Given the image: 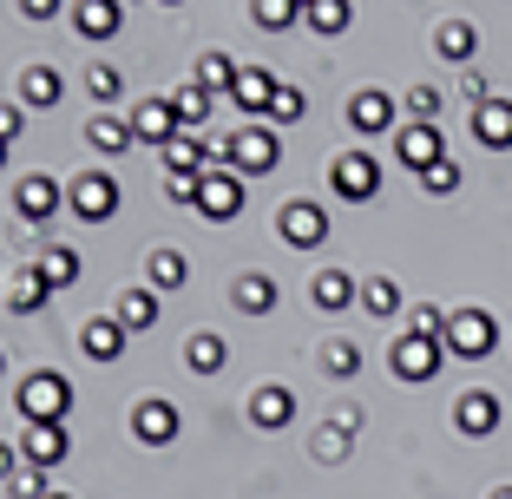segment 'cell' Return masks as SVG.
Masks as SVG:
<instances>
[{"mask_svg":"<svg viewBox=\"0 0 512 499\" xmlns=\"http://www.w3.org/2000/svg\"><path fill=\"white\" fill-rule=\"evenodd\" d=\"M224 165L237 171V178H263V171L283 165V132H276L270 119H243L237 132L224 138Z\"/></svg>","mask_w":512,"mask_h":499,"instance_id":"6da1fadb","label":"cell"},{"mask_svg":"<svg viewBox=\"0 0 512 499\" xmlns=\"http://www.w3.org/2000/svg\"><path fill=\"white\" fill-rule=\"evenodd\" d=\"M243 184H250V178H237V171L211 152V165H204V191H197V217H204V224H230V217H243V197H250Z\"/></svg>","mask_w":512,"mask_h":499,"instance_id":"7a4b0ae2","label":"cell"},{"mask_svg":"<svg viewBox=\"0 0 512 499\" xmlns=\"http://www.w3.org/2000/svg\"><path fill=\"white\" fill-rule=\"evenodd\" d=\"M329 191L342 197V204H375L381 197V158L375 152H342V158H329Z\"/></svg>","mask_w":512,"mask_h":499,"instance_id":"3957f363","label":"cell"},{"mask_svg":"<svg viewBox=\"0 0 512 499\" xmlns=\"http://www.w3.org/2000/svg\"><path fill=\"white\" fill-rule=\"evenodd\" d=\"M20 414H27V427H40V421H66V414H73V381L53 375V368L27 375V381H20Z\"/></svg>","mask_w":512,"mask_h":499,"instance_id":"277c9868","label":"cell"},{"mask_svg":"<svg viewBox=\"0 0 512 499\" xmlns=\"http://www.w3.org/2000/svg\"><path fill=\"white\" fill-rule=\"evenodd\" d=\"M493 348H499L493 309H453V316H447V355H460V362H486Z\"/></svg>","mask_w":512,"mask_h":499,"instance_id":"5b68a950","label":"cell"},{"mask_svg":"<svg viewBox=\"0 0 512 499\" xmlns=\"http://www.w3.org/2000/svg\"><path fill=\"white\" fill-rule=\"evenodd\" d=\"M440 362H447V342H434V335H414V329L394 335L388 368H394L401 381H440Z\"/></svg>","mask_w":512,"mask_h":499,"instance_id":"8992f818","label":"cell"},{"mask_svg":"<svg viewBox=\"0 0 512 499\" xmlns=\"http://www.w3.org/2000/svg\"><path fill=\"white\" fill-rule=\"evenodd\" d=\"M276 230H283L289 250H322L329 243V211H322L316 197H289L283 211H276Z\"/></svg>","mask_w":512,"mask_h":499,"instance_id":"52a82bcc","label":"cell"},{"mask_svg":"<svg viewBox=\"0 0 512 499\" xmlns=\"http://www.w3.org/2000/svg\"><path fill=\"white\" fill-rule=\"evenodd\" d=\"M348 125H355V138H381V132H401V99L381 86H362L355 99H348Z\"/></svg>","mask_w":512,"mask_h":499,"instance_id":"ba28073f","label":"cell"},{"mask_svg":"<svg viewBox=\"0 0 512 499\" xmlns=\"http://www.w3.org/2000/svg\"><path fill=\"white\" fill-rule=\"evenodd\" d=\"M66 204H73L79 224H106V217L119 211V178H112V171H79L73 191H66Z\"/></svg>","mask_w":512,"mask_h":499,"instance_id":"9c48e42d","label":"cell"},{"mask_svg":"<svg viewBox=\"0 0 512 499\" xmlns=\"http://www.w3.org/2000/svg\"><path fill=\"white\" fill-rule=\"evenodd\" d=\"M60 204H66V184L53 178V171H27V178L14 184L20 224H53V217H60Z\"/></svg>","mask_w":512,"mask_h":499,"instance_id":"30bf717a","label":"cell"},{"mask_svg":"<svg viewBox=\"0 0 512 499\" xmlns=\"http://www.w3.org/2000/svg\"><path fill=\"white\" fill-rule=\"evenodd\" d=\"M394 158L421 178L427 165H440V158H447V132H440V125H427V119H407L401 132H394Z\"/></svg>","mask_w":512,"mask_h":499,"instance_id":"8fae6325","label":"cell"},{"mask_svg":"<svg viewBox=\"0 0 512 499\" xmlns=\"http://www.w3.org/2000/svg\"><path fill=\"white\" fill-rule=\"evenodd\" d=\"M132 132H138V145H158V152H165L171 138L184 132V119H178V106H171L165 92H151V99L132 106Z\"/></svg>","mask_w":512,"mask_h":499,"instance_id":"7c38bea8","label":"cell"},{"mask_svg":"<svg viewBox=\"0 0 512 499\" xmlns=\"http://www.w3.org/2000/svg\"><path fill=\"white\" fill-rule=\"evenodd\" d=\"M499 421H506V408H499V394H493V388H467L460 401H453V427H460L467 440L499 434Z\"/></svg>","mask_w":512,"mask_h":499,"instance_id":"4fadbf2b","label":"cell"},{"mask_svg":"<svg viewBox=\"0 0 512 499\" xmlns=\"http://www.w3.org/2000/svg\"><path fill=\"white\" fill-rule=\"evenodd\" d=\"M289 421H296V388L263 381V388L250 394V427H256V434H283Z\"/></svg>","mask_w":512,"mask_h":499,"instance_id":"5bb4252c","label":"cell"},{"mask_svg":"<svg viewBox=\"0 0 512 499\" xmlns=\"http://www.w3.org/2000/svg\"><path fill=\"white\" fill-rule=\"evenodd\" d=\"M178 408H171L165 394H151V401H138L132 408V434H138V447H171L178 440Z\"/></svg>","mask_w":512,"mask_h":499,"instance_id":"9a60e30c","label":"cell"},{"mask_svg":"<svg viewBox=\"0 0 512 499\" xmlns=\"http://www.w3.org/2000/svg\"><path fill=\"white\" fill-rule=\"evenodd\" d=\"M309 303H316L322 316H342V309H355V303H362V283H355L348 270H335V263H329V270H316V276H309Z\"/></svg>","mask_w":512,"mask_h":499,"instance_id":"2e32d148","label":"cell"},{"mask_svg":"<svg viewBox=\"0 0 512 499\" xmlns=\"http://www.w3.org/2000/svg\"><path fill=\"white\" fill-rule=\"evenodd\" d=\"M20 454H27V467H60L66 454H73V434H66V421H40V427H27L20 434Z\"/></svg>","mask_w":512,"mask_h":499,"instance_id":"e0dca14e","label":"cell"},{"mask_svg":"<svg viewBox=\"0 0 512 499\" xmlns=\"http://www.w3.org/2000/svg\"><path fill=\"white\" fill-rule=\"evenodd\" d=\"M473 138H480L486 152H512V99H480L473 106Z\"/></svg>","mask_w":512,"mask_h":499,"instance_id":"ac0fdd59","label":"cell"},{"mask_svg":"<svg viewBox=\"0 0 512 499\" xmlns=\"http://www.w3.org/2000/svg\"><path fill=\"white\" fill-rule=\"evenodd\" d=\"M125 342H132V329H125L119 316H92L86 329H79V348H86V362H119Z\"/></svg>","mask_w":512,"mask_h":499,"instance_id":"d6986e66","label":"cell"},{"mask_svg":"<svg viewBox=\"0 0 512 499\" xmlns=\"http://www.w3.org/2000/svg\"><path fill=\"white\" fill-rule=\"evenodd\" d=\"M276 86H283V79H276V73H263V66H237V86H230V99H237V106L250 112V119H270Z\"/></svg>","mask_w":512,"mask_h":499,"instance_id":"ffe728a7","label":"cell"},{"mask_svg":"<svg viewBox=\"0 0 512 499\" xmlns=\"http://www.w3.org/2000/svg\"><path fill=\"white\" fill-rule=\"evenodd\" d=\"M230 303H237L243 316H270V309L283 303V289H276V276H263V270H243L237 283H230Z\"/></svg>","mask_w":512,"mask_h":499,"instance_id":"44dd1931","label":"cell"},{"mask_svg":"<svg viewBox=\"0 0 512 499\" xmlns=\"http://www.w3.org/2000/svg\"><path fill=\"white\" fill-rule=\"evenodd\" d=\"M73 27L86 40H112L125 27V0H73Z\"/></svg>","mask_w":512,"mask_h":499,"instance_id":"7402d4cb","label":"cell"},{"mask_svg":"<svg viewBox=\"0 0 512 499\" xmlns=\"http://www.w3.org/2000/svg\"><path fill=\"white\" fill-rule=\"evenodd\" d=\"M66 99V79H60V66H27V73H20V106L27 112H46V106H60Z\"/></svg>","mask_w":512,"mask_h":499,"instance_id":"603a6c76","label":"cell"},{"mask_svg":"<svg viewBox=\"0 0 512 499\" xmlns=\"http://www.w3.org/2000/svg\"><path fill=\"white\" fill-rule=\"evenodd\" d=\"M86 145L106 152V158H125L138 145V132H132V119H119V112H99V119H86Z\"/></svg>","mask_w":512,"mask_h":499,"instance_id":"cb8c5ba5","label":"cell"},{"mask_svg":"<svg viewBox=\"0 0 512 499\" xmlns=\"http://www.w3.org/2000/svg\"><path fill=\"white\" fill-rule=\"evenodd\" d=\"M224 362H230V342L217 329H197L191 342H184V368H191V375H224Z\"/></svg>","mask_w":512,"mask_h":499,"instance_id":"d4e9b609","label":"cell"},{"mask_svg":"<svg viewBox=\"0 0 512 499\" xmlns=\"http://www.w3.org/2000/svg\"><path fill=\"white\" fill-rule=\"evenodd\" d=\"M434 53L447 66H467L473 53H480V33H473V20H440L434 27Z\"/></svg>","mask_w":512,"mask_h":499,"instance_id":"484cf974","label":"cell"},{"mask_svg":"<svg viewBox=\"0 0 512 499\" xmlns=\"http://www.w3.org/2000/svg\"><path fill=\"white\" fill-rule=\"evenodd\" d=\"M184 283H191V263H184L178 250H151L145 257V289L165 296V289H184Z\"/></svg>","mask_w":512,"mask_h":499,"instance_id":"4316f807","label":"cell"},{"mask_svg":"<svg viewBox=\"0 0 512 499\" xmlns=\"http://www.w3.org/2000/svg\"><path fill=\"white\" fill-rule=\"evenodd\" d=\"M302 20H309V33L335 40V33L355 27V7H348V0H309V7H302Z\"/></svg>","mask_w":512,"mask_h":499,"instance_id":"83f0119b","label":"cell"},{"mask_svg":"<svg viewBox=\"0 0 512 499\" xmlns=\"http://www.w3.org/2000/svg\"><path fill=\"white\" fill-rule=\"evenodd\" d=\"M46 296H53V283H46L40 270H20V276H14V289H7V309H14V316H40Z\"/></svg>","mask_w":512,"mask_h":499,"instance_id":"f1b7e54d","label":"cell"},{"mask_svg":"<svg viewBox=\"0 0 512 499\" xmlns=\"http://www.w3.org/2000/svg\"><path fill=\"white\" fill-rule=\"evenodd\" d=\"M33 270H40V276H46L53 289H73L86 263H79V250H66V243H53V250H40V263H33Z\"/></svg>","mask_w":512,"mask_h":499,"instance_id":"f546056e","label":"cell"},{"mask_svg":"<svg viewBox=\"0 0 512 499\" xmlns=\"http://www.w3.org/2000/svg\"><path fill=\"white\" fill-rule=\"evenodd\" d=\"M112 316L125 322V329H151V322H158V289H119V309H112Z\"/></svg>","mask_w":512,"mask_h":499,"instance_id":"4dcf8cb0","label":"cell"},{"mask_svg":"<svg viewBox=\"0 0 512 499\" xmlns=\"http://www.w3.org/2000/svg\"><path fill=\"white\" fill-rule=\"evenodd\" d=\"M362 309H368V316H381V322L401 316V309H407L401 283H394V276H368V283H362Z\"/></svg>","mask_w":512,"mask_h":499,"instance_id":"1f68e13d","label":"cell"},{"mask_svg":"<svg viewBox=\"0 0 512 499\" xmlns=\"http://www.w3.org/2000/svg\"><path fill=\"white\" fill-rule=\"evenodd\" d=\"M204 165H211V152H204V138H197V132H178L165 145V171H204Z\"/></svg>","mask_w":512,"mask_h":499,"instance_id":"d6a6232c","label":"cell"},{"mask_svg":"<svg viewBox=\"0 0 512 499\" xmlns=\"http://www.w3.org/2000/svg\"><path fill=\"white\" fill-rule=\"evenodd\" d=\"M250 20L263 33H283V27H296V20H302V0H250Z\"/></svg>","mask_w":512,"mask_h":499,"instance_id":"836d02e7","label":"cell"},{"mask_svg":"<svg viewBox=\"0 0 512 499\" xmlns=\"http://www.w3.org/2000/svg\"><path fill=\"white\" fill-rule=\"evenodd\" d=\"M86 92H92V99H99V106L112 112V99L125 92V73H119L112 60H92V66H86Z\"/></svg>","mask_w":512,"mask_h":499,"instance_id":"e575fe53","label":"cell"},{"mask_svg":"<svg viewBox=\"0 0 512 499\" xmlns=\"http://www.w3.org/2000/svg\"><path fill=\"white\" fill-rule=\"evenodd\" d=\"M171 106H178L184 132H197V125L211 119V92H204V86H197V79H191V86H178V92H171Z\"/></svg>","mask_w":512,"mask_h":499,"instance_id":"d590c367","label":"cell"},{"mask_svg":"<svg viewBox=\"0 0 512 499\" xmlns=\"http://www.w3.org/2000/svg\"><path fill=\"white\" fill-rule=\"evenodd\" d=\"M197 86L204 92H230L237 86V60H230V53H204V60H197Z\"/></svg>","mask_w":512,"mask_h":499,"instance_id":"8d00e7d4","label":"cell"},{"mask_svg":"<svg viewBox=\"0 0 512 499\" xmlns=\"http://www.w3.org/2000/svg\"><path fill=\"white\" fill-rule=\"evenodd\" d=\"M322 368H329L335 381H348V375H355V368H362V348L348 342V335H335V342L322 348Z\"/></svg>","mask_w":512,"mask_h":499,"instance_id":"74e56055","label":"cell"},{"mask_svg":"<svg viewBox=\"0 0 512 499\" xmlns=\"http://www.w3.org/2000/svg\"><path fill=\"white\" fill-rule=\"evenodd\" d=\"M309 454H316L322 467H335V460H348V434H342L335 421H322V427H316V440H309Z\"/></svg>","mask_w":512,"mask_h":499,"instance_id":"f35d334b","label":"cell"},{"mask_svg":"<svg viewBox=\"0 0 512 499\" xmlns=\"http://www.w3.org/2000/svg\"><path fill=\"white\" fill-rule=\"evenodd\" d=\"M302 106H309V99H302V86H289V79H283V86H276V99H270V125H276V132H283V125H296Z\"/></svg>","mask_w":512,"mask_h":499,"instance_id":"ab89813d","label":"cell"},{"mask_svg":"<svg viewBox=\"0 0 512 499\" xmlns=\"http://www.w3.org/2000/svg\"><path fill=\"white\" fill-rule=\"evenodd\" d=\"M421 191H427V197H453V191H460V165H453V158L427 165V171H421Z\"/></svg>","mask_w":512,"mask_h":499,"instance_id":"60d3db41","label":"cell"},{"mask_svg":"<svg viewBox=\"0 0 512 499\" xmlns=\"http://www.w3.org/2000/svg\"><path fill=\"white\" fill-rule=\"evenodd\" d=\"M447 316H453V309L421 303V309H407V329H414V335H434V342H447Z\"/></svg>","mask_w":512,"mask_h":499,"instance_id":"b9f144b4","label":"cell"},{"mask_svg":"<svg viewBox=\"0 0 512 499\" xmlns=\"http://www.w3.org/2000/svg\"><path fill=\"white\" fill-rule=\"evenodd\" d=\"M401 112L407 119H427V125H440V86H414L401 99Z\"/></svg>","mask_w":512,"mask_h":499,"instance_id":"7bdbcfd3","label":"cell"},{"mask_svg":"<svg viewBox=\"0 0 512 499\" xmlns=\"http://www.w3.org/2000/svg\"><path fill=\"white\" fill-rule=\"evenodd\" d=\"M197 191H204V171H165V197L171 204H191L197 211Z\"/></svg>","mask_w":512,"mask_h":499,"instance_id":"ee69618b","label":"cell"},{"mask_svg":"<svg viewBox=\"0 0 512 499\" xmlns=\"http://www.w3.org/2000/svg\"><path fill=\"white\" fill-rule=\"evenodd\" d=\"M20 132H27V106L14 99V106H0V145H14Z\"/></svg>","mask_w":512,"mask_h":499,"instance_id":"f6af8a7d","label":"cell"},{"mask_svg":"<svg viewBox=\"0 0 512 499\" xmlns=\"http://www.w3.org/2000/svg\"><path fill=\"white\" fill-rule=\"evenodd\" d=\"M53 486H46V473L40 467H27V473H14V499H46Z\"/></svg>","mask_w":512,"mask_h":499,"instance_id":"bcb514c9","label":"cell"},{"mask_svg":"<svg viewBox=\"0 0 512 499\" xmlns=\"http://www.w3.org/2000/svg\"><path fill=\"white\" fill-rule=\"evenodd\" d=\"M460 92H467L473 106H480V99H493V92H486V73H473V66H467V73H460Z\"/></svg>","mask_w":512,"mask_h":499,"instance_id":"7dc6e473","label":"cell"},{"mask_svg":"<svg viewBox=\"0 0 512 499\" xmlns=\"http://www.w3.org/2000/svg\"><path fill=\"white\" fill-rule=\"evenodd\" d=\"M60 7H66V0H20V14H27V20H53Z\"/></svg>","mask_w":512,"mask_h":499,"instance_id":"c3c4849f","label":"cell"},{"mask_svg":"<svg viewBox=\"0 0 512 499\" xmlns=\"http://www.w3.org/2000/svg\"><path fill=\"white\" fill-rule=\"evenodd\" d=\"M0 480H14V447L0 440Z\"/></svg>","mask_w":512,"mask_h":499,"instance_id":"681fc988","label":"cell"},{"mask_svg":"<svg viewBox=\"0 0 512 499\" xmlns=\"http://www.w3.org/2000/svg\"><path fill=\"white\" fill-rule=\"evenodd\" d=\"M486 499H512V486H493V493H486Z\"/></svg>","mask_w":512,"mask_h":499,"instance_id":"f907efd6","label":"cell"},{"mask_svg":"<svg viewBox=\"0 0 512 499\" xmlns=\"http://www.w3.org/2000/svg\"><path fill=\"white\" fill-rule=\"evenodd\" d=\"M46 499H73V493H46Z\"/></svg>","mask_w":512,"mask_h":499,"instance_id":"816d5d0a","label":"cell"},{"mask_svg":"<svg viewBox=\"0 0 512 499\" xmlns=\"http://www.w3.org/2000/svg\"><path fill=\"white\" fill-rule=\"evenodd\" d=\"M0 165H7V145H0Z\"/></svg>","mask_w":512,"mask_h":499,"instance_id":"f5cc1de1","label":"cell"},{"mask_svg":"<svg viewBox=\"0 0 512 499\" xmlns=\"http://www.w3.org/2000/svg\"><path fill=\"white\" fill-rule=\"evenodd\" d=\"M165 7H184V0H165Z\"/></svg>","mask_w":512,"mask_h":499,"instance_id":"db71d44e","label":"cell"},{"mask_svg":"<svg viewBox=\"0 0 512 499\" xmlns=\"http://www.w3.org/2000/svg\"><path fill=\"white\" fill-rule=\"evenodd\" d=\"M302 7H309V0H302Z\"/></svg>","mask_w":512,"mask_h":499,"instance_id":"11a10c76","label":"cell"}]
</instances>
